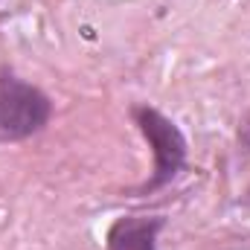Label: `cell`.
Segmentation results:
<instances>
[{
	"instance_id": "obj_2",
	"label": "cell",
	"mask_w": 250,
	"mask_h": 250,
	"mask_svg": "<svg viewBox=\"0 0 250 250\" xmlns=\"http://www.w3.org/2000/svg\"><path fill=\"white\" fill-rule=\"evenodd\" d=\"M53 120V99L12 70L0 73V143H23Z\"/></svg>"
},
{
	"instance_id": "obj_1",
	"label": "cell",
	"mask_w": 250,
	"mask_h": 250,
	"mask_svg": "<svg viewBox=\"0 0 250 250\" xmlns=\"http://www.w3.org/2000/svg\"><path fill=\"white\" fill-rule=\"evenodd\" d=\"M131 120L140 128V134L146 137L151 154H154V169L151 178L137 187V195H154L157 189L169 187L187 166L189 143L184 131L178 128L175 120H169L163 111L151 108V105H134L131 108Z\"/></svg>"
},
{
	"instance_id": "obj_3",
	"label": "cell",
	"mask_w": 250,
	"mask_h": 250,
	"mask_svg": "<svg viewBox=\"0 0 250 250\" xmlns=\"http://www.w3.org/2000/svg\"><path fill=\"white\" fill-rule=\"evenodd\" d=\"M160 215H120L105 236V250H157L163 230Z\"/></svg>"
}]
</instances>
